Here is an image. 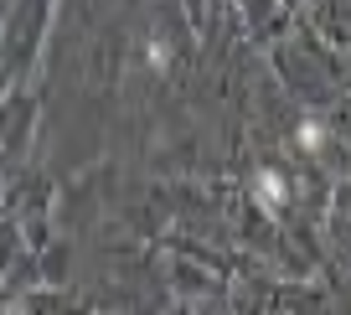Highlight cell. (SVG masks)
Returning <instances> with one entry per match:
<instances>
[{"mask_svg":"<svg viewBox=\"0 0 351 315\" xmlns=\"http://www.w3.org/2000/svg\"><path fill=\"white\" fill-rule=\"evenodd\" d=\"M258 196H263V207H269V212H279V207H285V186H279L274 171H263V176H258Z\"/></svg>","mask_w":351,"mask_h":315,"instance_id":"6da1fadb","label":"cell"}]
</instances>
